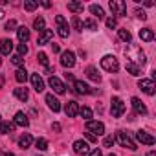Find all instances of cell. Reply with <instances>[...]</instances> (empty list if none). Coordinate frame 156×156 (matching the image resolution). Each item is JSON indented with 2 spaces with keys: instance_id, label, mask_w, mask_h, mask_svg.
<instances>
[{
  "instance_id": "8fae6325",
  "label": "cell",
  "mask_w": 156,
  "mask_h": 156,
  "mask_svg": "<svg viewBox=\"0 0 156 156\" xmlns=\"http://www.w3.org/2000/svg\"><path fill=\"white\" fill-rule=\"evenodd\" d=\"M51 39H53V31H51V30H44V31H41V33H39L37 44H39V46H44V44H48Z\"/></svg>"
},
{
  "instance_id": "7a4b0ae2",
  "label": "cell",
  "mask_w": 156,
  "mask_h": 156,
  "mask_svg": "<svg viewBox=\"0 0 156 156\" xmlns=\"http://www.w3.org/2000/svg\"><path fill=\"white\" fill-rule=\"evenodd\" d=\"M101 68L107 70V72H118L119 70V62L114 55H105L101 59Z\"/></svg>"
},
{
  "instance_id": "5bb4252c",
  "label": "cell",
  "mask_w": 156,
  "mask_h": 156,
  "mask_svg": "<svg viewBox=\"0 0 156 156\" xmlns=\"http://www.w3.org/2000/svg\"><path fill=\"white\" fill-rule=\"evenodd\" d=\"M132 108H134V112L136 114H141V116H145L147 114V107L143 105V101L141 99H138V98H132Z\"/></svg>"
},
{
  "instance_id": "d4e9b609",
  "label": "cell",
  "mask_w": 156,
  "mask_h": 156,
  "mask_svg": "<svg viewBox=\"0 0 156 156\" xmlns=\"http://www.w3.org/2000/svg\"><path fill=\"white\" fill-rule=\"evenodd\" d=\"M90 13H92V15H96L98 19H103V17H105L103 8H101V6H98V4H92V6H90Z\"/></svg>"
},
{
  "instance_id": "4fadbf2b",
  "label": "cell",
  "mask_w": 156,
  "mask_h": 156,
  "mask_svg": "<svg viewBox=\"0 0 156 156\" xmlns=\"http://www.w3.org/2000/svg\"><path fill=\"white\" fill-rule=\"evenodd\" d=\"M31 85H33V88H35V92H42L44 90V81H42V77L39 75V73H31Z\"/></svg>"
},
{
  "instance_id": "681fc988",
  "label": "cell",
  "mask_w": 156,
  "mask_h": 156,
  "mask_svg": "<svg viewBox=\"0 0 156 156\" xmlns=\"http://www.w3.org/2000/svg\"><path fill=\"white\" fill-rule=\"evenodd\" d=\"M4 83H6V77H4L2 73H0V88H2V87H4Z\"/></svg>"
},
{
  "instance_id": "d590c367",
  "label": "cell",
  "mask_w": 156,
  "mask_h": 156,
  "mask_svg": "<svg viewBox=\"0 0 156 156\" xmlns=\"http://www.w3.org/2000/svg\"><path fill=\"white\" fill-rule=\"evenodd\" d=\"M37 6H39V2H35V0H26V2H24V8H26L28 11L37 9Z\"/></svg>"
},
{
  "instance_id": "74e56055",
  "label": "cell",
  "mask_w": 156,
  "mask_h": 156,
  "mask_svg": "<svg viewBox=\"0 0 156 156\" xmlns=\"http://www.w3.org/2000/svg\"><path fill=\"white\" fill-rule=\"evenodd\" d=\"M11 62L17 64V66H22V64H24V59H22L20 55H13V57H11Z\"/></svg>"
},
{
  "instance_id": "b9f144b4",
  "label": "cell",
  "mask_w": 156,
  "mask_h": 156,
  "mask_svg": "<svg viewBox=\"0 0 156 156\" xmlns=\"http://www.w3.org/2000/svg\"><path fill=\"white\" fill-rule=\"evenodd\" d=\"M28 53V46L26 44H19V55L22 57V55H26Z\"/></svg>"
},
{
  "instance_id": "bcb514c9",
  "label": "cell",
  "mask_w": 156,
  "mask_h": 156,
  "mask_svg": "<svg viewBox=\"0 0 156 156\" xmlns=\"http://www.w3.org/2000/svg\"><path fill=\"white\" fill-rule=\"evenodd\" d=\"M85 136H87V140H88V141H98V138H96L94 134H90V132H85Z\"/></svg>"
},
{
  "instance_id": "2e32d148",
  "label": "cell",
  "mask_w": 156,
  "mask_h": 156,
  "mask_svg": "<svg viewBox=\"0 0 156 156\" xmlns=\"http://www.w3.org/2000/svg\"><path fill=\"white\" fill-rule=\"evenodd\" d=\"M46 103H48V107H50L53 112H59V110H61V103H59L57 98H53V94H46Z\"/></svg>"
},
{
  "instance_id": "c3c4849f",
  "label": "cell",
  "mask_w": 156,
  "mask_h": 156,
  "mask_svg": "<svg viewBox=\"0 0 156 156\" xmlns=\"http://www.w3.org/2000/svg\"><path fill=\"white\" fill-rule=\"evenodd\" d=\"M51 129H53L55 132H59V130H61V123H53V125H51Z\"/></svg>"
},
{
  "instance_id": "44dd1931",
  "label": "cell",
  "mask_w": 156,
  "mask_h": 156,
  "mask_svg": "<svg viewBox=\"0 0 156 156\" xmlns=\"http://www.w3.org/2000/svg\"><path fill=\"white\" fill-rule=\"evenodd\" d=\"M87 77H88V79H92L94 83H99V81H101V75L98 73V70H96L94 66H88V68H87Z\"/></svg>"
},
{
  "instance_id": "4316f807",
  "label": "cell",
  "mask_w": 156,
  "mask_h": 156,
  "mask_svg": "<svg viewBox=\"0 0 156 156\" xmlns=\"http://www.w3.org/2000/svg\"><path fill=\"white\" fill-rule=\"evenodd\" d=\"M127 72H129L130 75H140V66H138L134 61H129V62H127Z\"/></svg>"
},
{
  "instance_id": "f907efd6",
  "label": "cell",
  "mask_w": 156,
  "mask_h": 156,
  "mask_svg": "<svg viewBox=\"0 0 156 156\" xmlns=\"http://www.w3.org/2000/svg\"><path fill=\"white\" fill-rule=\"evenodd\" d=\"M4 15H6V13H4L2 9H0V19H4Z\"/></svg>"
},
{
  "instance_id": "9a60e30c",
  "label": "cell",
  "mask_w": 156,
  "mask_h": 156,
  "mask_svg": "<svg viewBox=\"0 0 156 156\" xmlns=\"http://www.w3.org/2000/svg\"><path fill=\"white\" fill-rule=\"evenodd\" d=\"M73 88H75V92L77 94H83V96H87V94H90L92 90H90V87L85 83V81H73Z\"/></svg>"
},
{
  "instance_id": "8992f818",
  "label": "cell",
  "mask_w": 156,
  "mask_h": 156,
  "mask_svg": "<svg viewBox=\"0 0 156 156\" xmlns=\"http://www.w3.org/2000/svg\"><path fill=\"white\" fill-rule=\"evenodd\" d=\"M87 130L98 138V136L105 134V125H103L101 121H92V119H90V121H87Z\"/></svg>"
},
{
  "instance_id": "e575fe53",
  "label": "cell",
  "mask_w": 156,
  "mask_h": 156,
  "mask_svg": "<svg viewBox=\"0 0 156 156\" xmlns=\"http://www.w3.org/2000/svg\"><path fill=\"white\" fill-rule=\"evenodd\" d=\"M57 33H59L61 39H66V37L70 35V30H68V26H59V28H57Z\"/></svg>"
},
{
  "instance_id": "30bf717a",
  "label": "cell",
  "mask_w": 156,
  "mask_h": 156,
  "mask_svg": "<svg viewBox=\"0 0 156 156\" xmlns=\"http://www.w3.org/2000/svg\"><path fill=\"white\" fill-rule=\"evenodd\" d=\"M61 64H62L64 68H72V66L75 64V55H73V51H62V53H61Z\"/></svg>"
},
{
  "instance_id": "f546056e",
  "label": "cell",
  "mask_w": 156,
  "mask_h": 156,
  "mask_svg": "<svg viewBox=\"0 0 156 156\" xmlns=\"http://www.w3.org/2000/svg\"><path fill=\"white\" fill-rule=\"evenodd\" d=\"M118 35H119V39H121V41H125V42H129V41L132 39V35H130V31H129L127 28H121V30H118Z\"/></svg>"
},
{
  "instance_id": "d6a6232c",
  "label": "cell",
  "mask_w": 156,
  "mask_h": 156,
  "mask_svg": "<svg viewBox=\"0 0 156 156\" xmlns=\"http://www.w3.org/2000/svg\"><path fill=\"white\" fill-rule=\"evenodd\" d=\"M35 145H37L39 151H46V149H48V140H46V138H37Z\"/></svg>"
},
{
  "instance_id": "7bdbcfd3",
  "label": "cell",
  "mask_w": 156,
  "mask_h": 156,
  "mask_svg": "<svg viewBox=\"0 0 156 156\" xmlns=\"http://www.w3.org/2000/svg\"><path fill=\"white\" fill-rule=\"evenodd\" d=\"M55 22H57V26H66L64 17H61V15H57V17H55Z\"/></svg>"
},
{
  "instance_id": "db71d44e",
  "label": "cell",
  "mask_w": 156,
  "mask_h": 156,
  "mask_svg": "<svg viewBox=\"0 0 156 156\" xmlns=\"http://www.w3.org/2000/svg\"><path fill=\"white\" fill-rule=\"evenodd\" d=\"M108 156H116V154H112V152H110V154H108Z\"/></svg>"
},
{
  "instance_id": "ab89813d",
  "label": "cell",
  "mask_w": 156,
  "mask_h": 156,
  "mask_svg": "<svg viewBox=\"0 0 156 156\" xmlns=\"http://www.w3.org/2000/svg\"><path fill=\"white\" fill-rule=\"evenodd\" d=\"M118 26V20L114 19V17H110V19H107V28H110V30H114Z\"/></svg>"
},
{
  "instance_id": "6da1fadb",
  "label": "cell",
  "mask_w": 156,
  "mask_h": 156,
  "mask_svg": "<svg viewBox=\"0 0 156 156\" xmlns=\"http://www.w3.org/2000/svg\"><path fill=\"white\" fill-rule=\"evenodd\" d=\"M116 140L119 141V145H121V147H127V149H130V151H136V149H138L136 141H134V140H132L127 132H123V130H118Z\"/></svg>"
},
{
  "instance_id": "7dc6e473",
  "label": "cell",
  "mask_w": 156,
  "mask_h": 156,
  "mask_svg": "<svg viewBox=\"0 0 156 156\" xmlns=\"http://www.w3.org/2000/svg\"><path fill=\"white\" fill-rule=\"evenodd\" d=\"M51 48H53V53H59V51H61V48H59V44H55V42L51 44Z\"/></svg>"
},
{
  "instance_id": "ee69618b",
  "label": "cell",
  "mask_w": 156,
  "mask_h": 156,
  "mask_svg": "<svg viewBox=\"0 0 156 156\" xmlns=\"http://www.w3.org/2000/svg\"><path fill=\"white\" fill-rule=\"evenodd\" d=\"M136 17H138V19H141V20H145V19H147V15H145V11H143V9H136Z\"/></svg>"
},
{
  "instance_id": "277c9868",
  "label": "cell",
  "mask_w": 156,
  "mask_h": 156,
  "mask_svg": "<svg viewBox=\"0 0 156 156\" xmlns=\"http://www.w3.org/2000/svg\"><path fill=\"white\" fill-rule=\"evenodd\" d=\"M110 112H112V118H121V116H123V112H125V103H123L119 98H112Z\"/></svg>"
},
{
  "instance_id": "5b68a950",
  "label": "cell",
  "mask_w": 156,
  "mask_h": 156,
  "mask_svg": "<svg viewBox=\"0 0 156 156\" xmlns=\"http://www.w3.org/2000/svg\"><path fill=\"white\" fill-rule=\"evenodd\" d=\"M138 88L141 92H145L147 96H154V92H156V85L152 83V79H140L138 81Z\"/></svg>"
},
{
  "instance_id": "7402d4cb",
  "label": "cell",
  "mask_w": 156,
  "mask_h": 156,
  "mask_svg": "<svg viewBox=\"0 0 156 156\" xmlns=\"http://www.w3.org/2000/svg\"><path fill=\"white\" fill-rule=\"evenodd\" d=\"M140 39H141V41H145V42L152 41V39H154L152 30H151V28H143V30H140Z\"/></svg>"
},
{
  "instance_id": "52a82bcc",
  "label": "cell",
  "mask_w": 156,
  "mask_h": 156,
  "mask_svg": "<svg viewBox=\"0 0 156 156\" xmlns=\"http://www.w3.org/2000/svg\"><path fill=\"white\" fill-rule=\"evenodd\" d=\"M136 140H138L140 143H143V145H154V143H156L154 136H151V134L145 132V130H138V132H136Z\"/></svg>"
},
{
  "instance_id": "60d3db41",
  "label": "cell",
  "mask_w": 156,
  "mask_h": 156,
  "mask_svg": "<svg viewBox=\"0 0 156 156\" xmlns=\"http://www.w3.org/2000/svg\"><path fill=\"white\" fill-rule=\"evenodd\" d=\"M17 28V22L15 20H8L6 22V31H11V30H15Z\"/></svg>"
},
{
  "instance_id": "603a6c76",
  "label": "cell",
  "mask_w": 156,
  "mask_h": 156,
  "mask_svg": "<svg viewBox=\"0 0 156 156\" xmlns=\"http://www.w3.org/2000/svg\"><path fill=\"white\" fill-rule=\"evenodd\" d=\"M15 79H17V83H26V79H28V72H26L24 68H19V70L15 72Z\"/></svg>"
},
{
  "instance_id": "7c38bea8",
  "label": "cell",
  "mask_w": 156,
  "mask_h": 156,
  "mask_svg": "<svg viewBox=\"0 0 156 156\" xmlns=\"http://www.w3.org/2000/svg\"><path fill=\"white\" fill-rule=\"evenodd\" d=\"M64 112L68 118H75L77 114H79V105H77L75 101H68L66 107H64Z\"/></svg>"
},
{
  "instance_id": "484cf974",
  "label": "cell",
  "mask_w": 156,
  "mask_h": 156,
  "mask_svg": "<svg viewBox=\"0 0 156 156\" xmlns=\"http://www.w3.org/2000/svg\"><path fill=\"white\" fill-rule=\"evenodd\" d=\"M33 28H35L39 33L44 31V30H46V22H44V19H42V17H37V19L33 20Z\"/></svg>"
},
{
  "instance_id": "816d5d0a",
  "label": "cell",
  "mask_w": 156,
  "mask_h": 156,
  "mask_svg": "<svg viewBox=\"0 0 156 156\" xmlns=\"http://www.w3.org/2000/svg\"><path fill=\"white\" fill-rule=\"evenodd\" d=\"M149 156H156V152H154V151H151V152H149Z\"/></svg>"
},
{
  "instance_id": "9c48e42d",
  "label": "cell",
  "mask_w": 156,
  "mask_h": 156,
  "mask_svg": "<svg viewBox=\"0 0 156 156\" xmlns=\"http://www.w3.org/2000/svg\"><path fill=\"white\" fill-rule=\"evenodd\" d=\"M73 151H75V154L87 156V154L90 152V147H88V143H87L85 140H77V141H73Z\"/></svg>"
},
{
  "instance_id": "1f68e13d",
  "label": "cell",
  "mask_w": 156,
  "mask_h": 156,
  "mask_svg": "<svg viewBox=\"0 0 156 156\" xmlns=\"http://www.w3.org/2000/svg\"><path fill=\"white\" fill-rule=\"evenodd\" d=\"M79 114H81L87 121H90V118H92V110H90L88 107H79Z\"/></svg>"
},
{
  "instance_id": "f35d334b",
  "label": "cell",
  "mask_w": 156,
  "mask_h": 156,
  "mask_svg": "<svg viewBox=\"0 0 156 156\" xmlns=\"http://www.w3.org/2000/svg\"><path fill=\"white\" fill-rule=\"evenodd\" d=\"M114 141H116V138H114V136H107V138L103 140V145H105V147H112V145H114Z\"/></svg>"
},
{
  "instance_id": "8d00e7d4",
  "label": "cell",
  "mask_w": 156,
  "mask_h": 156,
  "mask_svg": "<svg viewBox=\"0 0 156 156\" xmlns=\"http://www.w3.org/2000/svg\"><path fill=\"white\" fill-rule=\"evenodd\" d=\"M37 59H39V62H41L42 66H48V55H46L44 51H41V53L37 55Z\"/></svg>"
},
{
  "instance_id": "836d02e7",
  "label": "cell",
  "mask_w": 156,
  "mask_h": 156,
  "mask_svg": "<svg viewBox=\"0 0 156 156\" xmlns=\"http://www.w3.org/2000/svg\"><path fill=\"white\" fill-rule=\"evenodd\" d=\"M72 26H73L77 31H83V22L79 20V17H77V15H73V17H72Z\"/></svg>"
},
{
  "instance_id": "4dcf8cb0",
  "label": "cell",
  "mask_w": 156,
  "mask_h": 156,
  "mask_svg": "<svg viewBox=\"0 0 156 156\" xmlns=\"http://www.w3.org/2000/svg\"><path fill=\"white\" fill-rule=\"evenodd\" d=\"M83 28H87V30H90V31H96V30H98V22H96L94 19H87V20L83 22Z\"/></svg>"
},
{
  "instance_id": "3957f363",
  "label": "cell",
  "mask_w": 156,
  "mask_h": 156,
  "mask_svg": "<svg viewBox=\"0 0 156 156\" xmlns=\"http://www.w3.org/2000/svg\"><path fill=\"white\" fill-rule=\"evenodd\" d=\"M110 9H112V15H116V17H125L127 15V4L123 0H110Z\"/></svg>"
},
{
  "instance_id": "f1b7e54d",
  "label": "cell",
  "mask_w": 156,
  "mask_h": 156,
  "mask_svg": "<svg viewBox=\"0 0 156 156\" xmlns=\"http://www.w3.org/2000/svg\"><path fill=\"white\" fill-rule=\"evenodd\" d=\"M15 129V123H6V121H0V134H8Z\"/></svg>"
},
{
  "instance_id": "11a10c76",
  "label": "cell",
  "mask_w": 156,
  "mask_h": 156,
  "mask_svg": "<svg viewBox=\"0 0 156 156\" xmlns=\"http://www.w3.org/2000/svg\"><path fill=\"white\" fill-rule=\"evenodd\" d=\"M0 66H2V59H0Z\"/></svg>"
},
{
  "instance_id": "e0dca14e",
  "label": "cell",
  "mask_w": 156,
  "mask_h": 156,
  "mask_svg": "<svg viewBox=\"0 0 156 156\" xmlns=\"http://www.w3.org/2000/svg\"><path fill=\"white\" fill-rule=\"evenodd\" d=\"M11 50H13V42L9 39H2V41H0V53H2V55H9Z\"/></svg>"
},
{
  "instance_id": "f5cc1de1",
  "label": "cell",
  "mask_w": 156,
  "mask_h": 156,
  "mask_svg": "<svg viewBox=\"0 0 156 156\" xmlns=\"http://www.w3.org/2000/svg\"><path fill=\"white\" fill-rule=\"evenodd\" d=\"M6 156H15V154L13 152H6Z\"/></svg>"
},
{
  "instance_id": "83f0119b",
  "label": "cell",
  "mask_w": 156,
  "mask_h": 156,
  "mask_svg": "<svg viewBox=\"0 0 156 156\" xmlns=\"http://www.w3.org/2000/svg\"><path fill=\"white\" fill-rule=\"evenodd\" d=\"M15 98L20 99V101H26V99L30 98V96H28V88H22V87H20V88H15Z\"/></svg>"
},
{
  "instance_id": "ba28073f",
  "label": "cell",
  "mask_w": 156,
  "mask_h": 156,
  "mask_svg": "<svg viewBox=\"0 0 156 156\" xmlns=\"http://www.w3.org/2000/svg\"><path fill=\"white\" fill-rule=\"evenodd\" d=\"M48 85L53 88V92H57V94H64V90H66V87H64V83L59 79V77H55V75H51L50 77V81H48Z\"/></svg>"
},
{
  "instance_id": "cb8c5ba5",
  "label": "cell",
  "mask_w": 156,
  "mask_h": 156,
  "mask_svg": "<svg viewBox=\"0 0 156 156\" xmlns=\"http://www.w3.org/2000/svg\"><path fill=\"white\" fill-rule=\"evenodd\" d=\"M68 9H70L72 13H83L85 6H83L81 2H68Z\"/></svg>"
},
{
  "instance_id": "ac0fdd59",
  "label": "cell",
  "mask_w": 156,
  "mask_h": 156,
  "mask_svg": "<svg viewBox=\"0 0 156 156\" xmlns=\"http://www.w3.org/2000/svg\"><path fill=\"white\" fill-rule=\"evenodd\" d=\"M17 37H19L20 44H26V41L30 39V30H28L26 26H19V28H17Z\"/></svg>"
},
{
  "instance_id": "f6af8a7d",
  "label": "cell",
  "mask_w": 156,
  "mask_h": 156,
  "mask_svg": "<svg viewBox=\"0 0 156 156\" xmlns=\"http://www.w3.org/2000/svg\"><path fill=\"white\" fill-rule=\"evenodd\" d=\"M87 156H103V152H101L99 149H94V151H90Z\"/></svg>"
},
{
  "instance_id": "d6986e66",
  "label": "cell",
  "mask_w": 156,
  "mask_h": 156,
  "mask_svg": "<svg viewBox=\"0 0 156 156\" xmlns=\"http://www.w3.org/2000/svg\"><path fill=\"white\" fill-rule=\"evenodd\" d=\"M15 125H19V127H28V125H30L28 116H26L24 112H17V114H15Z\"/></svg>"
},
{
  "instance_id": "ffe728a7",
  "label": "cell",
  "mask_w": 156,
  "mask_h": 156,
  "mask_svg": "<svg viewBox=\"0 0 156 156\" xmlns=\"http://www.w3.org/2000/svg\"><path fill=\"white\" fill-rule=\"evenodd\" d=\"M31 141H33V138H31V134H22L20 138H19V147L20 149H28L30 145H31Z\"/></svg>"
}]
</instances>
